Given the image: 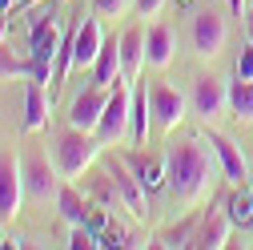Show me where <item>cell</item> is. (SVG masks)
Listing matches in <instances>:
<instances>
[{"label":"cell","instance_id":"cell-1","mask_svg":"<svg viewBox=\"0 0 253 250\" xmlns=\"http://www.w3.org/2000/svg\"><path fill=\"white\" fill-rule=\"evenodd\" d=\"M213 145H205L201 137H185V141H173L169 145V158H165V170H169V190L181 198V202H201L205 190H209V178H213Z\"/></svg>","mask_w":253,"mask_h":250},{"label":"cell","instance_id":"cell-2","mask_svg":"<svg viewBox=\"0 0 253 250\" xmlns=\"http://www.w3.org/2000/svg\"><path fill=\"white\" fill-rule=\"evenodd\" d=\"M97 137H101V145L133 141V85H129V81H117V85L109 89L105 113H101V121H97Z\"/></svg>","mask_w":253,"mask_h":250},{"label":"cell","instance_id":"cell-3","mask_svg":"<svg viewBox=\"0 0 253 250\" xmlns=\"http://www.w3.org/2000/svg\"><path fill=\"white\" fill-rule=\"evenodd\" d=\"M97 153H101V137L69 125V129L56 137V170H60V178H69V182L81 178L92 162H97Z\"/></svg>","mask_w":253,"mask_h":250},{"label":"cell","instance_id":"cell-4","mask_svg":"<svg viewBox=\"0 0 253 250\" xmlns=\"http://www.w3.org/2000/svg\"><path fill=\"white\" fill-rule=\"evenodd\" d=\"M189 41H193V53H197L201 61L221 57V49H225V41H229L225 16H221L217 8H197L193 20H189Z\"/></svg>","mask_w":253,"mask_h":250},{"label":"cell","instance_id":"cell-5","mask_svg":"<svg viewBox=\"0 0 253 250\" xmlns=\"http://www.w3.org/2000/svg\"><path fill=\"white\" fill-rule=\"evenodd\" d=\"M189 109H193L205 125H213L217 117H225L229 109V81L217 73H201L193 81V93H189Z\"/></svg>","mask_w":253,"mask_h":250},{"label":"cell","instance_id":"cell-6","mask_svg":"<svg viewBox=\"0 0 253 250\" xmlns=\"http://www.w3.org/2000/svg\"><path fill=\"white\" fill-rule=\"evenodd\" d=\"M24 166L16 153H0V222H12L24 210Z\"/></svg>","mask_w":253,"mask_h":250},{"label":"cell","instance_id":"cell-7","mask_svg":"<svg viewBox=\"0 0 253 250\" xmlns=\"http://www.w3.org/2000/svg\"><path fill=\"white\" fill-rule=\"evenodd\" d=\"M20 166H24V190H28V198H33V202L56 198L60 182H65V178H60V170H56V162H48L44 153H28Z\"/></svg>","mask_w":253,"mask_h":250},{"label":"cell","instance_id":"cell-8","mask_svg":"<svg viewBox=\"0 0 253 250\" xmlns=\"http://www.w3.org/2000/svg\"><path fill=\"white\" fill-rule=\"evenodd\" d=\"M65 45V24L52 8H41L33 16V61L41 65H56V53Z\"/></svg>","mask_w":253,"mask_h":250},{"label":"cell","instance_id":"cell-9","mask_svg":"<svg viewBox=\"0 0 253 250\" xmlns=\"http://www.w3.org/2000/svg\"><path fill=\"white\" fill-rule=\"evenodd\" d=\"M105 174H109V178H113V186H117L121 206H125V210H129L137 222H141V218L149 214V202H145V194H149V190L141 186V178L133 174V166H125V162L109 158V162H105Z\"/></svg>","mask_w":253,"mask_h":250},{"label":"cell","instance_id":"cell-10","mask_svg":"<svg viewBox=\"0 0 253 250\" xmlns=\"http://www.w3.org/2000/svg\"><path fill=\"white\" fill-rule=\"evenodd\" d=\"M149 109H153V121L161 125L165 133H173L177 125L185 121L189 101L181 97V93H177L173 85H165V81H153V85H149Z\"/></svg>","mask_w":253,"mask_h":250},{"label":"cell","instance_id":"cell-11","mask_svg":"<svg viewBox=\"0 0 253 250\" xmlns=\"http://www.w3.org/2000/svg\"><path fill=\"white\" fill-rule=\"evenodd\" d=\"M101 45H105L101 20L97 16H77V24H73V69H92Z\"/></svg>","mask_w":253,"mask_h":250},{"label":"cell","instance_id":"cell-12","mask_svg":"<svg viewBox=\"0 0 253 250\" xmlns=\"http://www.w3.org/2000/svg\"><path fill=\"white\" fill-rule=\"evenodd\" d=\"M105 101H109V89H105V85L81 89L77 97H73V105H69V125L97 133V121H101V113H105Z\"/></svg>","mask_w":253,"mask_h":250},{"label":"cell","instance_id":"cell-13","mask_svg":"<svg viewBox=\"0 0 253 250\" xmlns=\"http://www.w3.org/2000/svg\"><path fill=\"white\" fill-rule=\"evenodd\" d=\"M145 53H149V65H153V69H169V65H173V53H177L173 24L153 20V24L145 28Z\"/></svg>","mask_w":253,"mask_h":250},{"label":"cell","instance_id":"cell-14","mask_svg":"<svg viewBox=\"0 0 253 250\" xmlns=\"http://www.w3.org/2000/svg\"><path fill=\"white\" fill-rule=\"evenodd\" d=\"M121 65H125V81L129 85H137V77L145 73V65H149V53H145V28L141 24H133V28H125L121 33Z\"/></svg>","mask_w":253,"mask_h":250},{"label":"cell","instance_id":"cell-15","mask_svg":"<svg viewBox=\"0 0 253 250\" xmlns=\"http://www.w3.org/2000/svg\"><path fill=\"white\" fill-rule=\"evenodd\" d=\"M209 145H213V153H217L221 170H225V178H229L233 186L249 182V166H245V153L237 149V141H233V137H225L221 129H209Z\"/></svg>","mask_w":253,"mask_h":250},{"label":"cell","instance_id":"cell-16","mask_svg":"<svg viewBox=\"0 0 253 250\" xmlns=\"http://www.w3.org/2000/svg\"><path fill=\"white\" fill-rule=\"evenodd\" d=\"M121 73H125V65H121V37H105L97 61H92V85L113 89L117 81H125Z\"/></svg>","mask_w":253,"mask_h":250},{"label":"cell","instance_id":"cell-17","mask_svg":"<svg viewBox=\"0 0 253 250\" xmlns=\"http://www.w3.org/2000/svg\"><path fill=\"white\" fill-rule=\"evenodd\" d=\"M229 230H233V218L221 214V210H209V214L201 218V226H197V234H193V242H189V246L221 250V246H229Z\"/></svg>","mask_w":253,"mask_h":250},{"label":"cell","instance_id":"cell-18","mask_svg":"<svg viewBox=\"0 0 253 250\" xmlns=\"http://www.w3.org/2000/svg\"><path fill=\"white\" fill-rule=\"evenodd\" d=\"M56 206H60V218H65L69 226H84L88 222V214H92V206L77 194V186L65 178L60 182V190H56Z\"/></svg>","mask_w":253,"mask_h":250},{"label":"cell","instance_id":"cell-19","mask_svg":"<svg viewBox=\"0 0 253 250\" xmlns=\"http://www.w3.org/2000/svg\"><path fill=\"white\" fill-rule=\"evenodd\" d=\"M48 125V97H44V85L28 81V93H24V129L28 133H41Z\"/></svg>","mask_w":253,"mask_h":250},{"label":"cell","instance_id":"cell-20","mask_svg":"<svg viewBox=\"0 0 253 250\" xmlns=\"http://www.w3.org/2000/svg\"><path fill=\"white\" fill-rule=\"evenodd\" d=\"M149 121H153V109H149V89L133 85V141L145 145L149 141Z\"/></svg>","mask_w":253,"mask_h":250},{"label":"cell","instance_id":"cell-21","mask_svg":"<svg viewBox=\"0 0 253 250\" xmlns=\"http://www.w3.org/2000/svg\"><path fill=\"white\" fill-rule=\"evenodd\" d=\"M229 109H233V117L237 121H253V81H229Z\"/></svg>","mask_w":253,"mask_h":250},{"label":"cell","instance_id":"cell-22","mask_svg":"<svg viewBox=\"0 0 253 250\" xmlns=\"http://www.w3.org/2000/svg\"><path fill=\"white\" fill-rule=\"evenodd\" d=\"M129 166H133V174L141 178V186H145V190H161V186H169V170H165L161 162H149V158H133Z\"/></svg>","mask_w":253,"mask_h":250},{"label":"cell","instance_id":"cell-23","mask_svg":"<svg viewBox=\"0 0 253 250\" xmlns=\"http://www.w3.org/2000/svg\"><path fill=\"white\" fill-rule=\"evenodd\" d=\"M229 218H233V226H253V190H245V182L229 198Z\"/></svg>","mask_w":253,"mask_h":250},{"label":"cell","instance_id":"cell-24","mask_svg":"<svg viewBox=\"0 0 253 250\" xmlns=\"http://www.w3.org/2000/svg\"><path fill=\"white\" fill-rule=\"evenodd\" d=\"M28 69H33V61H20L4 41H0V77H28Z\"/></svg>","mask_w":253,"mask_h":250},{"label":"cell","instance_id":"cell-25","mask_svg":"<svg viewBox=\"0 0 253 250\" xmlns=\"http://www.w3.org/2000/svg\"><path fill=\"white\" fill-rule=\"evenodd\" d=\"M69 246H73V250H97V246H105V242H101V238H92V230H84V226H73Z\"/></svg>","mask_w":253,"mask_h":250},{"label":"cell","instance_id":"cell-26","mask_svg":"<svg viewBox=\"0 0 253 250\" xmlns=\"http://www.w3.org/2000/svg\"><path fill=\"white\" fill-rule=\"evenodd\" d=\"M129 8V0H92V12L97 16H121Z\"/></svg>","mask_w":253,"mask_h":250},{"label":"cell","instance_id":"cell-27","mask_svg":"<svg viewBox=\"0 0 253 250\" xmlns=\"http://www.w3.org/2000/svg\"><path fill=\"white\" fill-rule=\"evenodd\" d=\"M237 77L241 81H253V41L241 49V57H237Z\"/></svg>","mask_w":253,"mask_h":250},{"label":"cell","instance_id":"cell-28","mask_svg":"<svg viewBox=\"0 0 253 250\" xmlns=\"http://www.w3.org/2000/svg\"><path fill=\"white\" fill-rule=\"evenodd\" d=\"M165 4H169V0H137V12L141 16H161Z\"/></svg>","mask_w":253,"mask_h":250},{"label":"cell","instance_id":"cell-29","mask_svg":"<svg viewBox=\"0 0 253 250\" xmlns=\"http://www.w3.org/2000/svg\"><path fill=\"white\" fill-rule=\"evenodd\" d=\"M245 33H249V41H253V4H249V16H245Z\"/></svg>","mask_w":253,"mask_h":250},{"label":"cell","instance_id":"cell-30","mask_svg":"<svg viewBox=\"0 0 253 250\" xmlns=\"http://www.w3.org/2000/svg\"><path fill=\"white\" fill-rule=\"evenodd\" d=\"M8 37V20H4V12H0V41Z\"/></svg>","mask_w":253,"mask_h":250},{"label":"cell","instance_id":"cell-31","mask_svg":"<svg viewBox=\"0 0 253 250\" xmlns=\"http://www.w3.org/2000/svg\"><path fill=\"white\" fill-rule=\"evenodd\" d=\"M12 4H16V0H0V12H8Z\"/></svg>","mask_w":253,"mask_h":250},{"label":"cell","instance_id":"cell-32","mask_svg":"<svg viewBox=\"0 0 253 250\" xmlns=\"http://www.w3.org/2000/svg\"><path fill=\"white\" fill-rule=\"evenodd\" d=\"M16 4H20V8H28V4H37V0H16Z\"/></svg>","mask_w":253,"mask_h":250},{"label":"cell","instance_id":"cell-33","mask_svg":"<svg viewBox=\"0 0 253 250\" xmlns=\"http://www.w3.org/2000/svg\"><path fill=\"white\" fill-rule=\"evenodd\" d=\"M229 8H241V0H229Z\"/></svg>","mask_w":253,"mask_h":250},{"label":"cell","instance_id":"cell-34","mask_svg":"<svg viewBox=\"0 0 253 250\" xmlns=\"http://www.w3.org/2000/svg\"><path fill=\"white\" fill-rule=\"evenodd\" d=\"M249 182H253V166H249Z\"/></svg>","mask_w":253,"mask_h":250},{"label":"cell","instance_id":"cell-35","mask_svg":"<svg viewBox=\"0 0 253 250\" xmlns=\"http://www.w3.org/2000/svg\"><path fill=\"white\" fill-rule=\"evenodd\" d=\"M177 4H189V0H177Z\"/></svg>","mask_w":253,"mask_h":250},{"label":"cell","instance_id":"cell-36","mask_svg":"<svg viewBox=\"0 0 253 250\" xmlns=\"http://www.w3.org/2000/svg\"><path fill=\"white\" fill-rule=\"evenodd\" d=\"M0 246H4V242H0Z\"/></svg>","mask_w":253,"mask_h":250}]
</instances>
